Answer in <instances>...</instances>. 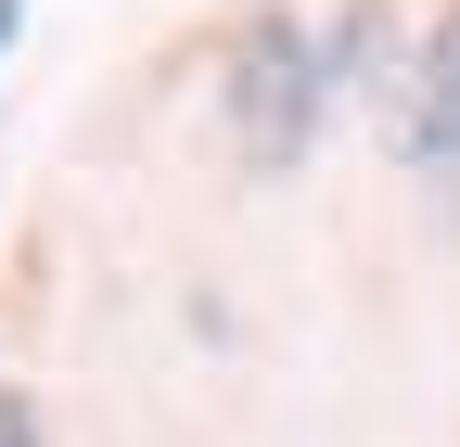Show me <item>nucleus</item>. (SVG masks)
<instances>
[{"label": "nucleus", "mask_w": 460, "mask_h": 447, "mask_svg": "<svg viewBox=\"0 0 460 447\" xmlns=\"http://www.w3.org/2000/svg\"><path fill=\"white\" fill-rule=\"evenodd\" d=\"M320 102H332V77H320V39L295 26V13H243L230 26V51H217V116H230V153L243 166H295L307 141H320Z\"/></svg>", "instance_id": "nucleus-1"}, {"label": "nucleus", "mask_w": 460, "mask_h": 447, "mask_svg": "<svg viewBox=\"0 0 460 447\" xmlns=\"http://www.w3.org/2000/svg\"><path fill=\"white\" fill-rule=\"evenodd\" d=\"M396 128H410V166H422V180H435V192H460V0L435 13V39L410 51Z\"/></svg>", "instance_id": "nucleus-2"}, {"label": "nucleus", "mask_w": 460, "mask_h": 447, "mask_svg": "<svg viewBox=\"0 0 460 447\" xmlns=\"http://www.w3.org/2000/svg\"><path fill=\"white\" fill-rule=\"evenodd\" d=\"M0 447H51V434H39V397H26V383H0Z\"/></svg>", "instance_id": "nucleus-3"}, {"label": "nucleus", "mask_w": 460, "mask_h": 447, "mask_svg": "<svg viewBox=\"0 0 460 447\" xmlns=\"http://www.w3.org/2000/svg\"><path fill=\"white\" fill-rule=\"evenodd\" d=\"M13 26H26V0H0V51H13Z\"/></svg>", "instance_id": "nucleus-4"}]
</instances>
